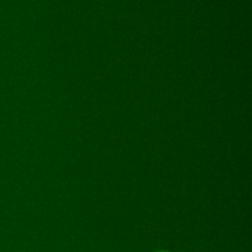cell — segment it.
<instances>
[{"label":"cell","instance_id":"cell-1","mask_svg":"<svg viewBox=\"0 0 252 252\" xmlns=\"http://www.w3.org/2000/svg\"><path fill=\"white\" fill-rule=\"evenodd\" d=\"M159 252H167V251H159Z\"/></svg>","mask_w":252,"mask_h":252}]
</instances>
